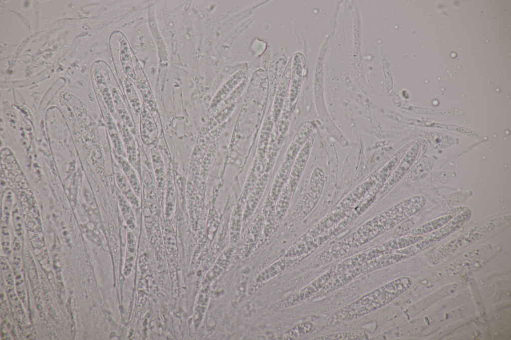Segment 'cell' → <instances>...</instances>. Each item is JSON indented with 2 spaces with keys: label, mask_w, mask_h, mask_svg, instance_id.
Wrapping results in <instances>:
<instances>
[{
  "label": "cell",
  "mask_w": 511,
  "mask_h": 340,
  "mask_svg": "<svg viewBox=\"0 0 511 340\" xmlns=\"http://www.w3.org/2000/svg\"><path fill=\"white\" fill-rule=\"evenodd\" d=\"M313 325L310 322L297 324L286 332L282 336L284 340H295L308 334L313 328Z\"/></svg>",
  "instance_id": "17"
},
{
  "label": "cell",
  "mask_w": 511,
  "mask_h": 340,
  "mask_svg": "<svg viewBox=\"0 0 511 340\" xmlns=\"http://www.w3.org/2000/svg\"><path fill=\"white\" fill-rule=\"evenodd\" d=\"M151 158L157 185L162 188L165 184V170L162 157L157 150L153 149Z\"/></svg>",
  "instance_id": "14"
},
{
  "label": "cell",
  "mask_w": 511,
  "mask_h": 340,
  "mask_svg": "<svg viewBox=\"0 0 511 340\" xmlns=\"http://www.w3.org/2000/svg\"><path fill=\"white\" fill-rule=\"evenodd\" d=\"M115 176L118 186L121 194L132 206L135 208L139 207L140 201L138 196L134 191L123 173L118 171L116 173Z\"/></svg>",
  "instance_id": "9"
},
{
  "label": "cell",
  "mask_w": 511,
  "mask_h": 340,
  "mask_svg": "<svg viewBox=\"0 0 511 340\" xmlns=\"http://www.w3.org/2000/svg\"><path fill=\"white\" fill-rule=\"evenodd\" d=\"M122 138L126 156L130 164H134L137 159V150L134 137L130 129L124 124L121 125Z\"/></svg>",
  "instance_id": "8"
},
{
  "label": "cell",
  "mask_w": 511,
  "mask_h": 340,
  "mask_svg": "<svg viewBox=\"0 0 511 340\" xmlns=\"http://www.w3.org/2000/svg\"><path fill=\"white\" fill-rule=\"evenodd\" d=\"M117 198L118 206L126 224L129 228L134 229L136 226L135 219L130 204L119 192L118 193Z\"/></svg>",
  "instance_id": "15"
},
{
  "label": "cell",
  "mask_w": 511,
  "mask_h": 340,
  "mask_svg": "<svg viewBox=\"0 0 511 340\" xmlns=\"http://www.w3.org/2000/svg\"><path fill=\"white\" fill-rule=\"evenodd\" d=\"M260 230V226L259 224H256L252 228L246 241V246L245 247V250L246 251H251L252 250V248L255 245V242L257 241L258 238Z\"/></svg>",
  "instance_id": "23"
},
{
  "label": "cell",
  "mask_w": 511,
  "mask_h": 340,
  "mask_svg": "<svg viewBox=\"0 0 511 340\" xmlns=\"http://www.w3.org/2000/svg\"><path fill=\"white\" fill-rule=\"evenodd\" d=\"M108 121L109 133L114 148L119 156H122L123 154L124 155V152L123 151L122 143L117 128L111 118H110Z\"/></svg>",
  "instance_id": "21"
},
{
  "label": "cell",
  "mask_w": 511,
  "mask_h": 340,
  "mask_svg": "<svg viewBox=\"0 0 511 340\" xmlns=\"http://www.w3.org/2000/svg\"><path fill=\"white\" fill-rule=\"evenodd\" d=\"M11 217L15 230L20 231L21 228V216L19 207L15 204L11 210Z\"/></svg>",
  "instance_id": "24"
},
{
  "label": "cell",
  "mask_w": 511,
  "mask_h": 340,
  "mask_svg": "<svg viewBox=\"0 0 511 340\" xmlns=\"http://www.w3.org/2000/svg\"><path fill=\"white\" fill-rule=\"evenodd\" d=\"M335 274L333 268H330L303 288L274 304L270 308L278 310L293 307L318 297L321 290L332 277L335 276Z\"/></svg>",
  "instance_id": "2"
},
{
  "label": "cell",
  "mask_w": 511,
  "mask_h": 340,
  "mask_svg": "<svg viewBox=\"0 0 511 340\" xmlns=\"http://www.w3.org/2000/svg\"><path fill=\"white\" fill-rule=\"evenodd\" d=\"M140 131L142 142L147 145L153 143L158 136L157 125L144 106L141 111Z\"/></svg>",
  "instance_id": "7"
},
{
  "label": "cell",
  "mask_w": 511,
  "mask_h": 340,
  "mask_svg": "<svg viewBox=\"0 0 511 340\" xmlns=\"http://www.w3.org/2000/svg\"><path fill=\"white\" fill-rule=\"evenodd\" d=\"M412 284V280L408 277L394 280L338 310L331 316L329 324L335 326L374 312L400 296Z\"/></svg>",
  "instance_id": "1"
},
{
  "label": "cell",
  "mask_w": 511,
  "mask_h": 340,
  "mask_svg": "<svg viewBox=\"0 0 511 340\" xmlns=\"http://www.w3.org/2000/svg\"><path fill=\"white\" fill-rule=\"evenodd\" d=\"M241 211L239 206L236 207L232 216L230 227V240L232 244L236 243L240 236L241 229Z\"/></svg>",
  "instance_id": "18"
},
{
  "label": "cell",
  "mask_w": 511,
  "mask_h": 340,
  "mask_svg": "<svg viewBox=\"0 0 511 340\" xmlns=\"http://www.w3.org/2000/svg\"><path fill=\"white\" fill-rule=\"evenodd\" d=\"M120 59L123 71L130 79L135 78V73L130 54V49L126 40L122 38L120 41Z\"/></svg>",
  "instance_id": "11"
},
{
  "label": "cell",
  "mask_w": 511,
  "mask_h": 340,
  "mask_svg": "<svg viewBox=\"0 0 511 340\" xmlns=\"http://www.w3.org/2000/svg\"><path fill=\"white\" fill-rule=\"evenodd\" d=\"M117 160L123 174L126 177L134 191L137 196H140L141 193L140 183L130 163L128 160L121 156L118 157Z\"/></svg>",
  "instance_id": "10"
},
{
  "label": "cell",
  "mask_w": 511,
  "mask_h": 340,
  "mask_svg": "<svg viewBox=\"0 0 511 340\" xmlns=\"http://www.w3.org/2000/svg\"><path fill=\"white\" fill-rule=\"evenodd\" d=\"M13 201V192L10 189H7L3 195L1 203V218L4 222H7L11 213Z\"/></svg>",
  "instance_id": "20"
},
{
  "label": "cell",
  "mask_w": 511,
  "mask_h": 340,
  "mask_svg": "<svg viewBox=\"0 0 511 340\" xmlns=\"http://www.w3.org/2000/svg\"><path fill=\"white\" fill-rule=\"evenodd\" d=\"M302 259L299 257H283L262 270L254 280L249 294H253L266 283L281 274Z\"/></svg>",
  "instance_id": "3"
},
{
  "label": "cell",
  "mask_w": 511,
  "mask_h": 340,
  "mask_svg": "<svg viewBox=\"0 0 511 340\" xmlns=\"http://www.w3.org/2000/svg\"><path fill=\"white\" fill-rule=\"evenodd\" d=\"M137 84L147 106L151 111H154L155 103L149 84L146 80L142 78L137 80Z\"/></svg>",
  "instance_id": "19"
},
{
  "label": "cell",
  "mask_w": 511,
  "mask_h": 340,
  "mask_svg": "<svg viewBox=\"0 0 511 340\" xmlns=\"http://www.w3.org/2000/svg\"><path fill=\"white\" fill-rule=\"evenodd\" d=\"M419 145L415 143L405 155L400 164L393 172L390 179L381 190L380 196L386 194L406 174L416 160L419 151Z\"/></svg>",
  "instance_id": "4"
},
{
  "label": "cell",
  "mask_w": 511,
  "mask_h": 340,
  "mask_svg": "<svg viewBox=\"0 0 511 340\" xmlns=\"http://www.w3.org/2000/svg\"><path fill=\"white\" fill-rule=\"evenodd\" d=\"M124 85L125 95L130 106L136 114L140 113L141 105L133 84L129 78L125 79Z\"/></svg>",
  "instance_id": "16"
},
{
  "label": "cell",
  "mask_w": 511,
  "mask_h": 340,
  "mask_svg": "<svg viewBox=\"0 0 511 340\" xmlns=\"http://www.w3.org/2000/svg\"><path fill=\"white\" fill-rule=\"evenodd\" d=\"M112 96L115 109L123 124L131 130L134 129V124L122 101L120 95L115 88L112 90Z\"/></svg>",
  "instance_id": "12"
},
{
  "label": "cell",
  "mask_w": 511,
  "mask_h": 340,
  "mask_svg": "<svg viewBox=\"0 0 511 340\" xmlns=\"http://www.w3.org/2000/svg\"><path fill=\"white\" fill-rule=\"evenodd\" d=\"M363 335L355 333H338L323 336L315 340H361L364 339Z\"/></svg>",
  "instance_id": "22"
},
{
  "label": "cell",
  "mask_w": 511,
  "mask_h": 340,
  "mask_svg": "<svg viewBox=\"0 0 511 340\" xmlns=\"http://www.w3.org/2000/svg\"><path fill=\"white\" fill-rule=\"evenodd\" d=\"M233 251L234 249L230 248L219 257L210 272L212 279L219 277L227 269L232 260Z\"/></svg>",
  "instance_id": "13"
},
{
  "label": "cell",
  "mask_w": 511,
  "mask_h": 340,
  "mask_svg": "<svg viewBox=\"0 0 511 340\" xmlns=\"http://www.w3.org/2000/svg\"><path fill=\"white\" fill-rule=\"evenodd\" d=\"M466 208V206H460L449 210L440 215L435 219L409 231L407 235H422L437 230L447 224L456 216L464 210Z\"/></svg>",
  "instance_id": "5"
},
{
  "label": "cell",
  "mask_w": 511,
  "mask_h": 340,
  "mask_svg": "<svg viewBox=\"0 0 511 340\" xmlns=\"http://www.w3.org/2000/svg\"><path fill=\"white\" fill-rule=\"evenodd\" d=\"M325 176L323 170L316 168L311 175L309 192L307 194V200L309 199L308 207L311 211L318 203L321 197L324 186Z\"/></svg>",
  "instance_id": "6"
}]
</instances>
